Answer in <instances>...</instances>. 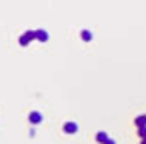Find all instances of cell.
<instances>
[{
  "mask_svg": "<svg viewBox=\"0 0 146 144\" xmlns=\"http://www.w3.org/2000/svg\"><path fill=\"white\" fill-rule=\"evenodd\" d=\"M138 136H140V140H144L146 138V128H138Z\"/></svg>",
  "mask_w": 146,
  "mask_h": 144,
  "instance_id": "obj_8",
  "label": "cell"
},
{
  "mask_svg": "<svg viewBox=\"0 0 146 144\" xmlns=\"http://www.w3.org/2000/svg\"><path fill=\"white\" fill-rule=\"evenodd\" d=\"M80 38H82L84 42H90L94 36H92V32H90V30H82V32H80Z\"/></svg>",
  "mask_w": 146,
  "mask_h": 144,
  "instance_id": "obj_7",
  "label": "cell"
},
{
  "mask_svg": "<svg viewBox=\"0 0 146 144\" xmlns=\"http://www.w3.org/2000/svg\"><path fill=\"white\" fill-rule=\"evenodd\" d=\"M28 122L30 124H40L42 122V114L40 112H30L28 114Z\"/></svg>",
  "mask_w": 146,
  "mask_h": 144,
  "instance_id": "obj_3",
  "label": "cell"
},
{
  "mask_svg": "<svg viewBox=\"0 0 146 144\" xmlns=\"http://www.w3.org/2000/svg\"><path fill=\"white\" fill-rule=\"evenodd\" d=\"M134 124H136L138 128H146V114H138V116L134 118Z\"/></svg>",
  "mask_w": 146,
  "mask_h": 144,
  "instance_id": "obj_5",
  "label": "cell"
},
{
  "mask_svg": "<svg viewBox=\"0 0 146 144\" xmlns=\"http://www.w3.org/2000/svg\"><path fill=\"white\" fill-rule=\"evenodd\" d=\"M50 36H48V32L44 30V28H38V30H34V40H38V42H46Z\"/></svg>",
  "mask_w": 146,
  "mask_h": 144,
  "instance_id": "obj_2",
  "label": "cell"
},
{
  "mask_svg": "<svg viewBox=\"0 0 146 144\" xmlns=\"http://www.w3.org/2000/svg\"><path fill=\"white\" fill-rule=\"evenodd\" d=\"M64 132L66 134H76L78 132V124L76 122H66L64 124Z\"/></svg>",
  "mask_w": 146,
  "mask_h": 144,
  "instance_id": "obj_4",
  "label": "cell"
},
{
  "mask_svg": "<svg viewBox=\"0 0 146 144\" xmlns=\"http://www.w3.org/2000/svg\"><path fill=\"white\" fill-rule=\"evenodd\" d=\"M104 144H116V140H114V138H108V140H106Z\"/></svg>",
  "mask_w": 146,
  "mask_h": 144,
  "instance_id": "obj_9",
  "label": "cell"
},
{
  "mask_svg": "<svg viewBox=\"0 0 146 144\" xmlns=\"http://www.w3.org/2000/svg\"><path fill=\"white\" fill-rule=\"evenodd\" d=\"M108 138H110V136H108V134H106L104 130H100V132H96V142H100V144H104V142H106Z\"/></svg>",
  "mask_w": 146,
  "mask_h": 144,
  "instance_id": "obj_6",
  "label": "cell"
},
{
  "mask_svg": "<svg viewBox=\"0 0 146 144\" xmlns=\"http://www.w3.org/2000/svg\"><path fill=\"white\" fill-rule=\"evenodd\" d=\"M140 144H146V138H144V140H140Z\"/></svg>",
  "mask_w": 146,
  "mask_h": 144,
  "instance_id": "obj_10",
  "label": "cell"
},
{
  "mask_svg": "<svg viewBox=\"0 0 146 144\" xmlns=\"http://www.w3.org/2000/svg\"><path fill=\"white\" fill-rule=\"evenodd\" d=\"M32 40H34V30H26V32L18 38V44H20V46H28Z\"/></svg>",
  "mask_w": 146,
  "mask_h": 144,
  "instance_id": "obj_1",
  "label": "cell"
}]
</instances>
